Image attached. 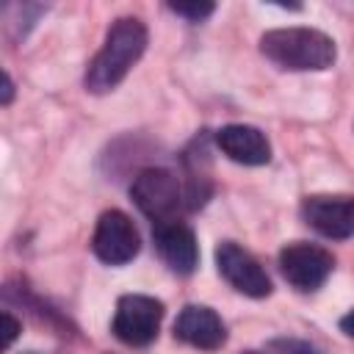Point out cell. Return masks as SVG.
Here are the masks:
<instances>
[{"mask_svg": "<svg viewBox=\"0 0 354 354\" xmlns=\"http://www.w3.org/2000/svg\"><path fill=\"white\" fill-rule=\"evenodd\" d=\"M147 50V25L136 17H119L100 47V53L91 58L86 69V88L91 94H108L113 91L124 75L138 64V58Z\"/></svg>", "mask_w": 354, "mask_h": 354, "instance_id": "6da1fadb", "label": "cell"}, {"mask_svg": "<svg viewBox=\"0 0 354 354\" xmlns=\"http://www.w3.org/2000/svg\"><path fill=\"white\" fill-rule=\"evenodd\" d=\"M260 53L288 72H321L335 64V41L315 28H277L260 36Z\"/></svg>", "mask_w": 354, "mask_h": 354, "instance_id": "7a4b0ae2", "label": "cell"}, {"mask_svg": "<svg viewBox=\"0 0 354 354\" xmlns=\"http://www.w3.org/2000/svg\"><path fill=\"white\" fill-rule=\"evenodd\" d=\"M130 196H133L136 207L155 224L174 221L183 207L180 180L169 169H160V166L141 169L130 183Z\"/></svg>", "mask_w": 354, "mask_h": 354, "instance_id": "3957f363", "label": "cell"}, {"mask_svg": "<svg viewBox=\"0 0 354 354\" xmlns=\"http://www.w3.org/2000/svg\"><path fill=\"white\" fill-rule=\"evenodd\" d=\"M160 321H163V301L144 293H127L116 301L111 329L124 346L141 348L158 337Z\"/></svg>", "mask_w": 354, "mask_h": 354, "instance_id": "277c9868", "label": "cell"}, {"mask_svg": "<svg viewBox=\"0 0 354 354\" xmlns=\"http://www.w3.org/2000/svg\"><path fill=\"white\" fill-rule=\"evenodd\" d=\"M332 268H335V257L324 246H315V243L296 241V243H288L279 252L282 277L301 293L318 290L329 279Z\"/></svg>", "mask_w": 354, "mask_h": 354, "instance_id": "5b68a950", "label": "cell"}, {"mask_svg": "<svg viewBox=\"0 0 354 354\" xmlns=\"http://www.w3.org/2000/svg\"><path fill=\"white\" fill-rule=\"evenodd\" d=\"M91 249L102 263L124 266L138 254L141 238H138V230H136V224L130 221L127 213L105 210L97 218V227H94V235H91Z\"/></svg>", "mask_w": 354, "mask_h": 354, "instance_id": "8992f818", "label": "cell"}, {"mask_svg": "<svg viewBox=\"0 0 354 354\" xmlns=\"http://www.w3.org/2000/svg\"><path fill=\"white\" fill-rule=\"evenodd\" d=\"M301 218L324 238H351L354 235V196L348 194H313L301 202Z\"/></svg>", "mask_w": 354, "mask_h": 354, "instance_id": "52a82bcc", "label": "cell"}, {"mask_svg": "<svg viewBox=\"0 0 354 354\" xmlns=\"http://www.w3.org/2000/svg\"><path fill=\"white\" fill-rule=\"evenodd\" d=\"M216 266H218V274L243 296H252V299H263L271 293V279L268 274L263 271V266L246 252L241 249L238 243L232 241H224L216 246Z\"/></svg>", "mask_w": 354, "mask_h": 354, "instance_id": "ba28073f", "label": "cell"}, {"mask_svg": "<svg viewBox=\"0 0 354 354\" xmlns=\"http://www.w3.org/2000/svg\"><path fill=\"white\" fill-rule=\"evenodd\" d=\"M174 337L194 348L216 351L224 346L227 329L216 310H210L205 304H185L174 321Z\"/></svg>", "mask_w": 354, "mask_h": 354, "instance_id": "9c48e42d", "label": "cell"}, {"mask_svg": "<svg viewBox=\"0 0 354 354\" xmlns=\"http://www.w3.org/2000/svg\"><path fill=\"white\" fill-rule=\"evenodd\" d=\"M155 246H158L163 263L174 274H191L199 263V246H196L194 230L177 218L155 224Z\"/></svg>", "mask_w": 354, "mask_h": 354, "instance_id": "30bf717a", "label": "cell"}, {"mask_svg": "<svg viewBox=\"0 0 354 354\" xmlns=\"http://www.w3.org/2000/svg\"><path fill=\"white\" fill-rule=\"evenodd\" d=\"M216 147L235 163L263 166L271 160V144L263 130L252 124H224L216 133Z\"/></svg>", "mask_w": 354, "mask_h": 354, "instance_id": "8fae6325", "label": "cell"}, {"mask_svg": "<svg viewBox=\"0 0 354 354\" xmlns=\"http://www.w3.org/2000/svg\"><path fill=\"white\" fill-rule=\"evenodd\" d=\"M169 11H174L177 17H185L191 22H202L205 17H210L216 11V6L213 3H199V0H194V3H169Z\"/></svg>", "mask_w": 354, "mask_h": 354, "instance_id": "7c38bea8", "label": "cell"}, {"mask_svg": "<svg viewBox=\"0 0 354 354\" xmlns=\"http://www.w3.org/2000/svg\"><path fill=\"white\" fill-rule=\"evenodd\" d=\"M0 321H3V348H11V343H14V340L19 337V332H22V324H19L8 310H3Z\"/></svg>", "mask_w": 354, "mask_h": 354, "instance_id": "4fadbf2b", "label": "cell"}, {"mask_svg": "<svg viewBox=\"0 0 354 354\" xmlns=\"http://www.w3.org/2000/svg\"><path fill=\"white\" fill-rule=\"evenodd\" d=\"M11 100H14V83H11L8 72H3V97H0V102H3V105H8Z\"/></svg>", "mask_w": 354, "mask_h": 354, "instance_id": "5bb4252c", "label": "cell"}, {"mask_svg": "<svg viewBox=\"0 0 354 354\" xmlns=\"http://www.w3.org/2000/svg\"><path fill=\"white\" fill-rule=\"evenodd\" d=\"M340 329H343L348 337H354V310H348V313L340 318Z\"/></svg>", "mask_w": 354, "mask_h": 354, "instance_id": "9a60e30c", "label": "cell"}, {"mask_svg": "<svg viewBox=\"0 0 354 354\" xmlns=\"http://www.w3.org/2000/svg\"><path fill=\"white\" fill-rule=\"evenodd\" d=\"M241 354H263V351H241Z\"/></svg>", "mask_w": 354, "mask_h": 354, "instance_id": "2e32d148", "label": "cell"}, {"mask_svg": "<svg viewBox=\"0 0 354 354\" xmlns=\"http://www.w3.org/2000/svg\"><path fill=\"white\" fill-rule=\"evenodd\" d=\"M28 354H36V351H28Z\"/></svg>", "mask_w": 354, "mask_h": 354, "instance_id": "e0dca14e", "label": "cell"}]
</instances>
